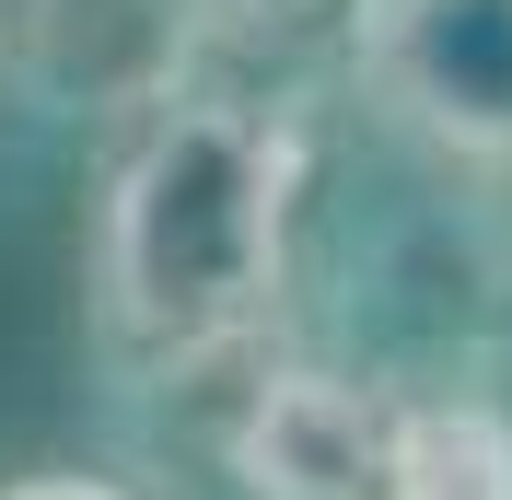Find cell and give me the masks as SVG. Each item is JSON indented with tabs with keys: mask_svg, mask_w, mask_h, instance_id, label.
Here are the masks:
<instances>
[{
	"mask_svg": "<svg viewBox=\"0 0 512 500\" xmlns=\"http://www.w3.org/2000/svg\"><path fill=\"white\" fill-rule=\"evenodd\" d=\"M291 187H303V140L280 117H256L233 94L163 105L117 152L94 198V245H82L105 349L152 361V373H198V361L245 349L280 314Z\"/></svg>",
	"mask_w": 512,
	"mask_h": 500,
	"instance_id": "obj_1",
	"label": "cell"
},
{
	"mask_svg": "<svg viewBox=\"0 0 512 500\" xmlns=\"http://www.w3.org/2000/svg\"><path fill=\"white\" fill-rule=\"evenodd\" d=\"M350 82L419 152L512 163V0H350Z\"/></svg>",
	"mask_w": 512,
	"mask_h": 500,
	"instance_id": "obj_2",
	"label": "cell"
},
{
	"mask_svg": "<svg viewBox=\"0 0 512 500\" xmlns=\"http://www.w3.org/2000/svg\"><path fill=\"white\" fill-rule=\"evenodd\" d=\"M396 419V384L361 373H268L233 419V477L245 500H361Z\"/></svg>",
	"mask_w": 512,
	"mask_h": 500,
	"instance_id": "obj_3",
	"label": "cell"
},
{
	"mask_svg": "<svg viewBox=\"0 0 512 500\" xmlns=\"http://www.w3.org/2000/svg\"><path fill=\"white\" fill-rule=\"evenodd\" d=\"M361 500H512V419L489 396H396Z\"/></svg>",
	"mask_w": 512,
	"mask_h": 500,
	"instance_id": "obj_4",
	"label": "cell"
},
{
	"mask_svg": "<svg viewBox=\"0 0 512 500\" xmlns=\"http://www.w3.org/2000/svg\"><path fill=\"white\" fill-rule=\"evenodd\" d=\"M0 500H140V489H117V477H94V466H35V477H12Z\"/></svg>",
	"mask_w": 512,
	"mask_h": 500,
	"instance_id": "obj_5",
	"label": "cell"
},
{
	"mask_svg": "<svg viewBox=\"0 0 512 500\" xmlns=\"http://www.w3.org/2000/svg\"><path fill=\"white\" fill-rule=\"evenodd\" d=\"M198 12H280V0H198Z\"/></svg>",
	"mask_w": 512,
	"mask_h": 500,
	"instance_id": "obj_6",
	"label": "cell"
}]
</instances>
